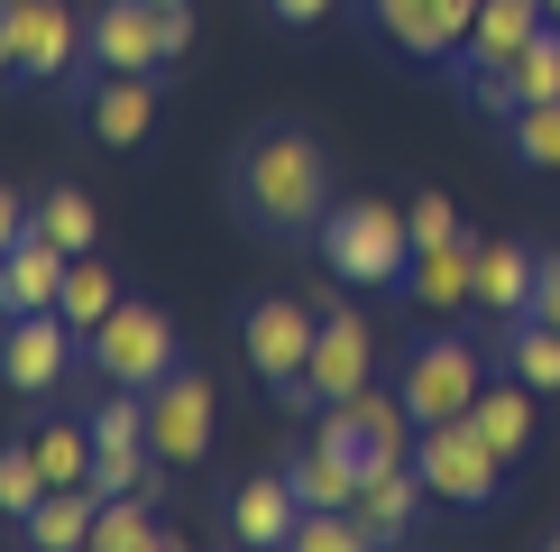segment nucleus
Listing matches in <instances>:
<instances>
[{"instance_id":"1","label":"nucleus","mask_w":560,"mask_h":552,"mask_svg":"<svg viewBox=\"0 0 560 552\" xmlns=\"http://www.w3.org/2000/svg\"><path fill=\"white\" fill-rule=\"evenodd\" d=\"M230 203H240V221L258 230V240H313L322 212H331V157H322L313 129H258L240 148V166H230Z\"/></svg>"},{"instance_id":"2","label":"nucleus","mask_w":560,"mask_h":552,"mask_svg":"<svg viewBox=\"0 0 560 552\" xmlns=\"http://www.w3.org/2000/svg\"><path fill=\"white\" fill-rule=\"evenodd\" d=\"M322 258H331L340 286H359V295H377V286H405V267H413V221L395 212V203L377 194H349L322 212Z\"/></svg>"},{"instance_id":"3","label":"nucleus","mask_w":560,"mask_h":552,"mask_svg":"<svg viewBox=\"0 0 560 552\" xmlns=\"http://www.w3.org/2000/svg\"><path fill=\"white\" fill-rule=\"evenodd\" d=\"M413 470H423V488H432L441 506H497V488H505L515 460L487 442L469 414H441V424L413 433Z\"/></svg>"},{"instance_id":"4","label":"nucleus","mask_w":560,"mask_h":552,"mask_svg":"<svg viewBox=\"0 0 560 552\" xmlns=\"http://www.w3.org/2000/svg\"><path fill=\"white\" fill-rule=\"evenodd\" d=\"M83 368H92L102 387H138V396H148L166 368H184V350H175V313L129 304V295H120V313H110L102 332L83 341Z\"/></svg>"},{"instance_id":"5","label":"nucleus","mask_w":560,"mask_h":552,"mask_svg":"<svg viewBox=\"0 0 560 552\" xmlns=\"http://www.w3.org/2000/svg\"><path fill=\"white\" fill-rule=\"evenodd\" d=\"M83 65V19L65 0H0V74L10 83H65Z\"/></svg>"},{"instance_id":"6","label":"nucleus","mask_w":560,"mask_h":552,"mask_svg":"<svg viewBox=\"0 0 560 552\" xmlns=\"http://www.w3.org/2000/svg\"><path fill=\"white\" fill-rule=\"evenodd\" d=\"M368 368H377V332H368V322L349 313V304H322L313 368H303L294 387H276V405H294V414H322V405L359 396V387H368Z\"/></svg>"},{"instance_id":"7","label":"nucleus","mask_w":560,"mask_h":552,"mask_svg":"<svg viewBox=\"0 0 560 552\" xmlns=\"http://www.w3.org/2000/svg\"><path fill=\"white\" fill-rule=\"evenodd\" d=\"M478 387H487V332H478V341L441 332V341H423V350L405 359L395 396L413 405V424H441V414H469V405H478Z\"/></svg>"},{"instance_id":"8","label":"nucleus","mask_w":560,"mask_h":552,"mask_svg":"<svg viewBox=\"0 0 560 552\" xmlns=\"http://www.w3.org/2000/svg\"><path fill=\"white\" fill-rule=\"evenodd\" d=\"M175 56H184L175 46V10H156V0H110V10L83 28V65L92 74H166Z\"/></svg>"},{"instance_id":"9","label":"nucleus","mask_w":560,"mask_h":552,"mask_svg":"<svg viewBox=\"0 0 560 552\" xmlns=\"http://www.w3.org/2000/svg\"><path fill=\"white\" fill-rule=\"evenodd\" d=\"M212 433H221V396H212V378H194V368H166V378L148 387V451L166 460V470H194V460H212Z\"/></svg>"},{"instance_id":"10","label":"nucleus","mask_w":560,"mask_h":552,"mask_svg":"<svg viewBox=\"0 0 560 552\" xmlns=\"http://www.w3.org/2000/svg\"><path fill=\"white\" fill-rule=\"evenodd\" d=\"M313 341H322V313L294 304V295H258V304L240 313V350H248V378L267 387H294L303 368H313Z\"/></svg>"},{"instance_id":"11","label":"nucleus","mask_w":560,"mask_h":552,"mask_svg":"<svg viewBox=\"0 0 560 552\" xmlns=\"http://www.w3.org/2000/svg\"><path fill=\"white\" fill-rule=\"evenodd\" d=\"M413 405L395 396V387H359V396L322 405V442H340L359 470H386V460H413Z\"/></svg>"},{"instance_id":"12","label":"nucleus","mask_w":560,"mask_h":552,"mask_svg":"<svg viewBox=\"0 0 560 552\" xmlns=\"http://www.w3.org/2000/svg\"><path fill=\"white\" fill-rule=\"evenodd\" d=\"M74 350L83 341H74L65 313H10L0 322V387H10V396H56Z\"/></svg>"},{"instance_id":"13","label":"nucleus","mask_w":560,"mask_h":552,"mask_svg":"<svg viewBox=\"0 0 560 552\" xmlns=\"http://www.w3.org/2000/svg\"><path fill=\"white\" fill-rule=\"evenodd\" d=\"M459 92H469L487 120H515V111H533V102H560V19L524 46L515 65H497V74H459Z\"/></svg>"},{"instance_id":"14","label":"nucleus","mask_w":560,"mask_h":552,"mask_svg":"<svg viewBox=\"0 0 560 552\" xmlns=\"http://www.w3.org/2000/svg\"><path fill=\"white\" fill-rule=\"evenodd\" d=\"M405 304L423 313V322H451V313H469L478 304V240H423L413 249V267H405Z\"/></svg>"},{"instance_id":"15","label":"nucleus","mask_w":560,"mask_h":552,"mask_svg":"<svg viewBox=\"0 0 560 552\" xmlns=\"http://www.w3.org/2000/svg\"><path fill=\"white\" fill-rule=\"evenodd\" d=\"M533 286H542V249L524 240H478V313H487V341L515 332L533 313Z\"/></svg>"},{"instance_id":"16","label":"nucleus","mask_w":560,"mask_h":552,"mask_svg":"<svg viewBox=\"0 0 560 552\" xmlns=\"http://www.w3.org/2000/svg\"><path fill=\"white\" fill-rule=\"evenodd\" d=\"M551 28V10L542 0H478V28H469V46H459V74H497V65H515L533 37Z\"/></svg>"},{"instance_id":"17","label":"nucleus","mask_w":560,"mask_h":552,"mask_svg":"<svg viewBox=\"0 0 560 552\" xmlns=\"http://www.w3.org/2000/svg\"><path fill=\"white\" fill-rule=\"evenodd\" d=\"M83 120L102 148H148L156 138V74H102L83 92Z\"/></svg>"},{"instance_id":"18","label":"nucleus","mask_w":560,"mask_h":552,"mask_svg":"<svg viewBox=\"0 0 560 552\" xmlns=\"http://www.w3.org/2000/svg\"><path fill=\"white\" fill-rule=\"evenodd\" d=\"M423 506H432L423 470H413V460H386V470H368V488H359V525H368V543H405L413 525H423Z\"/></svg>"},{"instance_id":"19","label":"nucleus","mask_w":560,"mask_h":552,"mask_svg":"<svg viewBox=\"0 0 560 552\" xmlns=\"http://www.w3.org/2000/svg\"><path fill=\"white\" fill-rule=\"evenodd\" d=\"M294 516H303V497H294V479L285 470H258V479H240L230 488V534L240 543H294Z\"/></svg>"},{"instance_id":"20","label":"nucleus","mask_w":560,"mask_h":552,"mask_svg":"<svg viewBox=\"0 0 560 552\" xmlns=\"http://www.w3.org/2000/svg\"><path fill=\"white\" fill-rule=\"evenodd\" d=\"M56 295H65V249L28 230V240L0 258V322L10 313H56Z\"/></svg>"},{"instance_id":"21","label":"nucleus","mask_w":560,"mask_h":552,"mask_svg":"<svg viewBox=\"0 0 560 552\" xmlns=\"http://www.w3.org/2000/svg\"><path fill=\"white\" fill-rule=\"evenodd\" d=\"M285 479H294V497H303V506H359V488H368V470H359L340 442H322V433L285 460Z\"/></svg>"},{"instance_id":"22","label":"nucleus","mask_w":560,"mask_h":552,"mask_svg":"<svg viewBox=\"0 0 560 552\" xmlns=\"http://www.w3.org/2000/svg\"><path fill=\"white\" fill-rule=\"evenodd\" d=\"M395 56H451V0H368Z\"/></svg>"},{"instance_id":"23","label":"nucleus","mask_w":560,"mask_h":552,"mask_svg":"<svg viewBox=\"0 0 560 552\" xmlns=\"http://www.w3.org/2000/svg\"><path fill=\"white\" fill-rule=\"evenodd\" d=\"M497 350H505V378H524L533 396H560V322L524 313L515 332H497Z\"/></svg>"},{"instance_id":"24","label":"nucleus","mask_w":560,"mask_h":552,"mask_svg":"<svg viewBox=\"0 0 560 552\" xmlns=\"http://www.w3.org/2000/svg\"><path fill=\"white\" fill-rule=\"evenodd\" d=\"M56 313L74 322V341H92L110 313H120V276H110L102 258H65V295H56Z\"/></svg>"},{"instance_id":"25","label":"nucleus","mask_w":560,"mask_h":552,"mask_svg":"<svg viewBox=\"0 0 560 552\" xmlns=\"http://www.w3.org/2000/svg\"><path fill=\"white\" fill-rule=\"evenodd\" d=\"M469 424L497 442L505 460H524L533 451V387L524 378H505V387H478V405H469Z\"/></svg>"},{"instance_id":"26","label":"nucleus","mask_w":560,"mask_h":552,"mask_svg":"<svg viewBox=\"0 0 560 552\" xmlns=\"http://www.w3.org/2000/svg\"><path fill=\"white\" fill-rule=\"evenodd\" d=\"M92 516H102V488H46L19 534H28L37 552H65V543H92Z\"/></svg>"},{"instance_id":"27","label":"nucleus","mask_w":560,"mask_h":552,"mask_svg":"<svg viewBox=\"0 0 560 552\" xmlns=\"http://www.w3.org/2000/svg\"><path fill=\"white\" fill-rule=\"evenodd\" d=\"M37 240H56L65 258H92V240H102V212H92L83 184H56V194H37Z\"/></svg>"},{"instance_id":"28","label":"nucleus","mask_w":560,"mask_h":552,"mask_svg":"<svg viewBox=\"0 0 560 552\" xmlns=\"http://www.w3.org/2000/svg\"><path fill=\"white\" fill-rule=\"evenodd\" d=\"M92 424H74V414H56V424L37 433V460H46V479H56V488H92Z\"/></svg>"},{"instance_id":"29","label":"nucleus","mask_w":560,"mask_h":552,"mask_svg":"<svg viewBox=\"0 0 560 552\" xmlns=\"http://www.w3.org/2000/svg\"><path fill=\"white\" fill-rule=\"evenodd\" d=\"M92 543H102V552H148V543H175V534H166V525H148V497H102Z\"/></svg>"},{"instance_id":"30","label":"nucleus","mask_w":560,"mask_h":552,"mask_svg":"<svg viewBox=\"0 0 560 552\" xmlns=\"http://www.w3.org/2000/svg\"><path fill=\"white\" fill-rule=\"evenodd\" d=\"M505 148H515L533 175H560V102H533V111H515V120H505Z\"/></svg>"},{"instance_id":"31","label":"nucleus","mask_w":560,"mask_h":552,"mask_svg":"<svg viewBox=\"0 0 560 552\" xmlns=\"http://www.w3.org/2000/svg\"><path fill=\"white\" fill-rule=\"evenodd\" d=\"M46 488H56V479H46L37 442H10V451H0V516H19V525H28Z\"/></svg>"},{"instance_id":"32","label":"nucleus","mask_w":560,"mask_h":552,"mask_svg":"<svg viewBox=\"0 0 560 552\" xmlns=\"http://www.w3.org/2000/svg\"><path fill=\"white\" fill-rule=\"evenodd\" d=\"M405 221H413V249H423V240H451V230H459L451 194H413V203H405Z\"/></svg>"},{"instance_id":"33","label":"nucleus","mask_w":560,"mask_h":552,"mask_svg":"<svg viewBox=\"0 0 560 552\" xmlns=\"http://www.w3.org/2000/svg\"><path fill=\"white\" fill-rule=\"evenodd\" d=\"M28 230H37V203H19L10 184H0V258H10V249L28 240Z\"/></svg>"},{"instance_id":"34","label":"nucleus","mask_w":560,"mask_h":552,"mask_svg":"<svg viewBox=\"0 0 560 552\" xmlns=\"http://www.w3.org/2000/svg\"><path fill=\"white\" fill-rule=\"evenodd\" d=\"M267 19H285V28H322V19H331V0H267Z\"/></svg>"},{"instance_id":"35","label":"nucleus","mask_w":560,"mask_h":552,"mask_svg":"<svg viewBox=\"0 0 560 552\" xmlns=\"http://www.w3.org/2000/svg\"><path fill=\"white\" fill-rule=\"evenodd\" d=\"M533 313L560 322V249H542V286H533Z\"/></svg>"},{"instance_id":"36","label":"nucleus","mask_w":560,"mask_h":552,"mask_svg":"<svg viewBox=\"0 0 560 552\" xmlns=\"http://www.w3.org/2000/svg\"><path fill=\"white\" fill-rule=\"evenodd\" d=\"M156 10H184V0H156Z\"/></svg>"},{"instance_id":"37","label":"nucleus","mask_w":560,"mask_h":552,"mask_svg":"<svg viewBox=\"0 0 560 552\" xmlns=\"http://www.w3.org/2000/svg\"><path fill=\"white\" fill-rule=\"evenodd\" d=\"M542 10H551V19H560V0H542Z\"/></svg>"}]
</instances>
